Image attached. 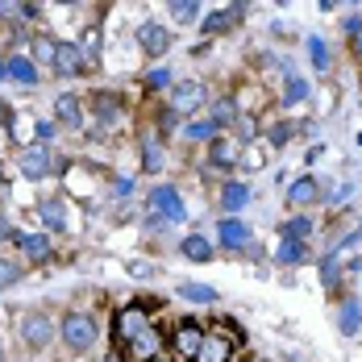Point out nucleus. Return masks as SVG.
I'll return each instance as SVG.
<instances>
[{"label": "nucleus", "mask_w": 362, "mask_h": 362, "mask_svg": "<svg viewBox=\"0 0 362 362\" xmlns=\"http://www.w3.org/2000/svg\"><path fill=\"white\" fill-rule=\"evenodd\" d=\"M96 333H100V329H96V321H92L88 313H67V321L59 325L63 346H67V350H75V354H79V350H92Z\"/></svg>", "instance_id": "obj_1"}, {"label": "nucleus", "mask_w": 362, "mask_h": 362, "mask_svg": "<svg viewBox=\"0 0 362 362\" xmlns=\"http://www.w3.org/2000/svg\"><path fill=\"white\" fill-rule=\"evenodd\" d=\"M209 100V88L200 83V79H183L171 88V96H167V112L171 117H187V112H196L200 105Z\"/></svg>", "instance_id": "obj_2"}, {"label": "nucleus", "mask_w": 362, "mask_h": 362, "mask_svg": "<svg viewBox=\"0 0 362 362\" xmlns=\"http://www.w3.org/2000/svg\"><path fill=\"white\" fill-rule=\"evenodd\" d=\"M146 329H150V304H125L117 313V341L121 346H134Z\"/></svg>", "instance_id": "obj_3"}, {"label": "nucleus", "mask_w": 362, "mask_h": 362, "mask_svg": "<svg viewBox=\"0 0 362 362\" xmlns=\"http://www.w3.org/2000/svg\"><path fill=\"white\" fill-rule=\"evenodd\" d=\"M233 354H238V333H204L192 362H233Z\"/></svg>", "instance_id": "obj_4"}, {"label": "nucleus", "mask_w": 362, "mask_h": 362, "mask_svg": "<svg viewBox=\"0 0 362 362\" xmlns=\"http://www.w3.org/2000/svg\"><path fill=\"white\" fill-rule=\"evenodd\" d=\"M150 213H154V217L163 221H183V200H180V192H175V187H171V183H167V187H154V192H150Z\"/></svg>", "instance_id": "obj_5"}, {"label": "nucleus", "mask_w": 362, "mask_h": 362, "mask_svg": "<svg viewBox=\"0 0 362 362\" xmlns=\"http://www.w3.org/2000/svg\"><path fill=\"white\" fill-rule=\"evenodd\" d=\"M54 167H59V158H50L46 146H30V150H21V175H25V180H42V175H50Z\"/></svg>", "instance_id": "obj_6"}, {"label": "nucleus", "mask_w": 362, "mask_h": 362, "mask_svg": "<svg viewBox=\"0 0 362 362\" xmlns=\"http://www.w3.org/2000/svg\"><path fill=\"white\" fill-rule=\"evenodd\" d=\"M21 337H25V346L42 350V346L54 337V325H50V317H46V313H30V317H21Z\"/></svg>", "instance_id": "obj_7"}, {"label": "nucleus", "mask_w": 362, "mask_h": 362, "mask_svg": "<svg viewBox=\"0 0 362 362\" xmlns=\"http://www.w3.org/2000/svg\"><path fill=\"white\" fill-rule=\"evenodd\" d=\"M204 333H209L204 325H196V321H183V325L175 329V337H171V346H175V354L192 362V354H196V350H200V341H204Z\"/></svg>", "instance_id": "obj_8"}, {"label": "nucleus", "mask_w": 362, "mask_h": 362, "mask_svg": "<svg viewBox=\"0 0 362 362\" xmlns=\"http://www.w3.org/2000/svg\"><path fill=\"white\" fill-rule=\"evenodd\" d=\"M217 242L225 250H242V246H250V225L238 217H225L217 225Z\"/></svg>", "instance_id": "obj_9"}, {"label": "nucleus", "mask_w": 362, "mask_h": 362, "mask_svg": "<svg viewBox=\"0 0 362 362\" xmlns=\"http://www.w3.org/2000/svg\"><path fill=\"white\" fill-rule=\"evenodd\" d=\"M138 46H142L146 54H167V46H171V30L158 25V21H146V25H138Z\"/></svg>", "instance_id": "obj_10"}, {"label": "nucleus", "mask_w": 362, "mask_h": 362, "mask_svg": "<svg viewBox=\"0 0 362 362\" xmlns=\"http://www.w3.org/2000/svg\"><path fill=\"white\" fill-rule=\"evenodd\" d=\"M54 71L59 75H83L88 71V63H83V50L79 46H71V42H59V54H54Z\"/></svg>", "instance_id": "obj_11"}, {"label": "nucleus", "mask_w": 362, "mask_h": 362, "mask_svg": "<svg viewBox=\"0 0 362 362\" xmlns=\"http://www.w3.org/2000/svg\"><path fill=\"white\" fill-rule=\"evenodd\" d=\"M209 163L221 167V171H229V167L238 163V142H233V138H213V142H209Z\"/></svg>", "instance_id": "obj_12"}, {"label": "nucleus", "mask_w": 362, "mask_h": 362, "mask_svg": "<svg viewBox=\"0 0 362 362\" xmlns=\"http://www.w3.org/2000/svg\"><path fill=\"white\" fill-rule=\"evenodd\" d=\"M54 117H59L67 129H83V109H79L75 96H59V100H54Z\"/></svg>", "instance_id": "obj_13"}, {"label": "nucleus", "mask_w": 362, "mask_h": 362, "mask_svg": "<svg viewBox=\"0 0 362 362\" xmlns=\"http://www.w3.org/2000/svg\"><path fill=\"white\" fill-rule=\"evenodd\" d=\"M250 204V187L246 183H225V192H221V209L225 213H242Z\"/></svg>", "instance_id": "obj_14"}, {"label": "nucleus", "mask_w": 362, "mask_h": 362, "mask_svg": "<svg viewBox=\"0 0 362 362\" xmlns=\"http://www.w3.org/2000/svg\"><path fill=\"white\" fill-rule=\"evenodd\" d=\"M37 217L46 221L50 229H67V204H63V200H54V196H46V200L37 204Z\"/></svg>", "instance_id": "obj_15"}, {"label": "nucleus", "mask_w": 362, "mask_h": 362, "mask_svg": "<svg viewBox=\"0 0 362 362\" xmlns=\"http://www.w3.org/2000/svg\"><path fill=\"white\" fill-rule=\"evenodd\" d=\"M288 200H291V204H313V200H321V183L308 180V175H304V180H296L288 187Z\"/></svg>", "instance_id": "obj_16"}, {"label": "nucleus", "mask_w": 362, "mask_h": 362, "mask_svg": "<svg viewBox=\"0 0 362 362\" xmlns=\"http://www.w3.org/2000/svg\"><path fill=\"white\" fill-rule=\"evenodd\" d=\"M183 138H192V142H213V138H217L213 117H192V121L183 125Z\"/></svg>", "instance_id": "obj_17"}, {"label": "nucleus", "mask_w": 362, "mask_h": 362, "mask_svg": "<svg viewBox=\"0 0 362 362\" xmlns=\"http://www.w3.org/2000/svg\"><path fill=\"white\" fill-rule=\"evenodd\" d=\"M142 167L146 171H163V142H158V134H142Z\"/></svg>", "instance_id": "obj_18"}, {"label": "nucleus", "mask_w": 362, "mask_h": 362, "mask_svg": "<svg viewBox=\"0 0 362 362\" xmlns=\"http://www.w3.org/2000/svg\"><path fill=\"white\" fill-rule=\"evenodd\" d=\"M17 246L30 254L34 262H46V258H50V242H46L42 233H17Z\"/></svg>", "instance_id": "obj_19"}, {"label": "nucleus", "mask_w": 362, "mask_h": 362, "mask_svg": "<svg viewBox=\"0 0 362 362\" xmlns=\"http://www.w3.org/2000/svg\"><path fill=\"white\" fill-rule=\"evenodd\" d=\"M183 258H192V262H209V258H213V242L200 238V233H187V238H183Z\"/></svg>", "instance_id": "obj_20"}, {"label": "nucleus", "mask_w": 362, "mask_h": 362, "mask_svg": "<svg viewBox=\"0 0 362 362\" xmlns=\"http://www.w3.org/2000/svg\"><path fill=\"white\" fill-rule=\"evenodd\" d=\"M4 75H8V79H17V83H37V67L30 63V59H21V54L4 63Z\"/></svg>", "instance_id": "obj_21"}, {"label": "nucleus", "mask_w": 362, "mask_h": 362, "mask_svg": "<svg viewBox=\"0 0 362 362\" xmlns=\"http://www.w3.org/2000/svg\"><path fill=\"white\" fill-rule=\"evenodd\" d=\"M96 117H100V125H112L121 117V100L112 92H96Z\"/></svg>", "instance_id": "obj_22"}, {"label": "nucleus", "mask_w": 362, "mask_h": 362, "mask_svg": "<svg viewBox=\"0 0 362 362\" xmlns=\"http://www.w3.org/2000/svg\"><path fill=\"white\" fill-rule=\"evenodd\" d=\"M238 17H242V8H221V13H213V17L204 21V34H225Z\"/></svg>", "instance_id": "obj_23"}, {"label": "nucleus", "mask_w": 362, "mask_h": 362, "mask_svg": "<svg viewBox=\"0 0 362 362\" xmlns=\"http://www.w3.org/2000/svg\"><path fill=\"white\" fill-rule=\"evenodd\" d=\"M180 296L192 300V304H213L217 300V288H209V284H180Z\"/></svg>", "instance_id": "obj_24"}, {"label": "nucleus", "mask_w": 362, "mask_h": 362, "mask_svg": "<svg viewBox=\"0 0 362 362\" xmlns=\"http://www.w3.org/2000/svg\"><path fill=\"white\" fill-rule=\"evenodd\" d=\"M358 325H362V308L354 304V300H346V304H341V333H346V337H354Z\"/></svg>", "instance_id": "obj_25"}, {"label": "nucleus", "mask_w": 362, "mask_h": 362, "mask_svg": "<svg viewBox=\"0 0 362 362\" xmlns=\"http://www.w3.org/2000/svg\"><path fill=\"white\" fill-rule=\"evenodd\" d=\"M313 233V221L308 217H291L288 225H284V242H304Z\"/></svg>", "instance_id": "obj_26"}, {"label": "nucleus", "mask_w": 362, "mask_h": 362, "mask_svg": "<svg viewBox=\"0 0 362 362\" xmlns=\"http://www.w3.org/2000/svg\"><path fill=\"white\" fill-rule=\"evenodd\" d=\"M54 54H59V42H54V37H46V34H37L34 37V59H37V63H54Z\"/></svg>", "instance_id": "obj_27"}, {"label": "nucleus", "mask_w": 362, "mask_h": 362, "mask_svg": "<svg viewBox=\"0 0 362 362\" xmlns=\"http://www.w3.org/2000/svg\"><path fill=\"white\" fill-rule=\"evenodd\" d=\"M308 96V79H300V75H288V88H284V105H300Z\"/></svg>", "instance_id": "obj_28"}, {"label": "nucleus", "mask_w": 362, "mask_h": 362, "mask_svg": "<svg viewBox=\"0 0 362 362\" xmlns=\"http://www.w3.org/2000/svg\"><path fill=\"white\" fill-rule=\"evenodd\" d=\"M308 258V250H304V242H284L279 246V262H288V267H296V262H304Z\"/></svg>", "instance_id": "obj_29"}, {"label": "nucleus", "mask_w": 362, "mask_h": 362, "mask_svg": "<svg viewBox=\"0 0 362 362\" xmlns=\"http://www.w3.org/2000/svg\"><path fill=\"white\" fill-rule=\"evenodd\" d=\"M21 279V262H13V258H0V288H13Z\"/></svg>", "instance_id": "obj_30"}, {"label": "nucleus", "mask_w": 362, "mask_h": 362, "mask_svg": "<svg viewBox=\"0 0 362 362\" xmlns=\"http://www.w3.org/2000/svg\"><path fill=\"white\" fill-rule=\"evenodd\" d=\"M308 50H313V67H317V71H329V50H325V42H321V37H308Z\"/></svg>", "instance_id": "obj_31"}, {"label": "nucleus", "mask_w": 362, "mask_h": 362, "mask_svg": "<svg viewBox=\"0 0 362 362\" xmlns=\"http://www.w3.org/2000/svg\"><path fill=\"white\" fill-rule=\"evenodd\" d=\"M321 279H325V288H337V279H341V267H337V254H329L325 262H321Z\"/></svg>", "instance_id": "obj_32"}, {"label": "nucleus", "mask_w": 362, "mask_h": 362, "mask_svg": "<svg viewBox=\"0 0 362 362\" xmlns=\"http://www.w3.org/2000/svg\"><path fill=\"white\" fill-rule=\"evenodd\" d=\"M154 341H158V337H154V329H146L142 337H138V341L129 346V350H134V358H146V354L154 350ZM150 358H154V354H150Z\"/></svg>", "instance_id": "obj_33"}, {"label": "nucleus", "mask_w": 362, "mask_h": 362, "mask_svg": "<svg viewBox=\"0 0 362 362\" xmlns=\"http://www.w3.org/2000/svg\"><path fill=\"white\" fill-rule=\"evenodd\" d=\"M225 121H238V109H233V100H221L217 109H213V125H225Z\"/></svg>", "instance_id": "obj_34"}, {"label": "nucleus", "mask_w": 362, "mask_h": 362, "mask_svg": "<svg viewBox=\"0 0 362 362\" xmlns=\"http://www.w3.org/2000/svg\"><path fill=\"white\" fill-rule=\"evenodd\" d=\"M96 46H100V34H96V30H88V37H83V63H88V67L96 63Z\"/></svg>", "instance_id": "obj_35"}, {"label": "nucleus", "mask_w": 362, "mask_h": 362, "mask_svg": "<svg viewBox=\"0 0 362 362\" xmlns=\"http://www.w3.org/2000/svg\"><path fill=\"white\" fill-rule=\"evenodd\" d=\"M196 13H200V4H187V0H180V4H171V17H175V21H192Z\"/></svg>", "instance_id": "obj_36"}, {"label": "nucleus", "mask_w": 362, "mask_h": 362, "mask_svg": "<svg viewBox=\"0 0 362 362\" xmlns=\"http://www.w3.org/2000/svg\"><path fill=\"white\" fill-rule=\"evenodd\" d=\"M254 134H258L254 117H238V142H254Z\"/></svg>", "instance_id": "obj_37"}, {"label": "nucleus", "mask_w": 362, "mask_h": 362, "mask_svg": "<svg viewBox=\"0 0 362 362\" xmlns=\"http://www.w3.org/2000/svg\"><path fill=\"white\" fill-rule=\"evenodd\" d=\"M346 30H350V50H354V54H362V21L354 17V21H350Z\"/></svg>", "instance_id": "obj_38"}, {"label": "nucleus", "mask_w": 362, "mask_h": 362, "mask_svg": "<svg viewBox=\"0 0 362 362\" xmlns=\"http://www.w3.org/2000/svg\"><path fill=\"white\" fill-rule=\"evenodd\" d=\"M291 129H296V125H288V121H279V125H275V129H271V142H275V146L291 142Z\"/></svg>", "instance_id": "obj_39"}, {"label": "nucleus", "mask_w": 362, "mask_h": 362, "mask_svg": "<svg viewBox=\"0 0 362 362\" xmlns=\"http://www.w3.org/2000/svg\"><path fill=\"white\" fill-rule=\"evenodd\" d=\"M54 134H59V125H54V121H42V125H37V142H50Z\"/></svg>", "instance_id": "obj_40"}, {"label": "nucleus", "mask_w": 362, "mask_h": 362, "mask_svg": "<svg viewBox=\"0 0 362 362\" xmlns=\"http://www.w3.org/2000/svg\"><path fill=\"white\" fill-rule=\"evenodd\" d=\"M146 83H150V88H167V83H171V75H167V71H150V75H146Z\"/></svg>", "instance_id": "obj_41"}, {"label": "nucleus", "mask_w": 362, "mask_h": 362, "mask_svg": "<svg viewBox=\"0 0 362 362\" xmlns=\"http://www.w3.org/2000/svg\"><path fill=\"white\" fill-rule=\"evenodd\" d=\"M8 238H17V229L8 225V217H0V242H8Z\"/></svg>", "instance_id": "obj_42"}, {"label": "nucleus", "mask_w": 362, "mask_h": 362, "mask_svg": "<svg viewBox=\"0 0 362 362\" xmlns=\"http://www.w3.org/2000/svg\"><path fill=\"white\" fill-rule=\"evenodd\" d=\"M8 117H13V112H8V105H4V100H0V129L8 125Z\"/></svg>", "instance_id": "obj_43"}, {"label": "nucleus", "mask_w": 362, "mask_h": 362, "mask_svg": "<svg viewBox=\"0 0 362 362\" xmlns=\"http://www.w3.org/2000/svg\"><path fill=\"white\" fill-rule=\"evenodd\" d=\"M146 362H171V358L167 354H154V358H146Z\"/></svg>", "instance_id": "obj_44"}, {"label": "nucleus", "mask_w": 362, "mask_h": 362, "mask_svg": "<svg viewBox=\"0 0 362 362\" xmlns=\"http://www.w3.org/2000/svg\"><path fill=\"white\" fill-rule=\"evenodd\" d=\"M105 362H121V354H117V350H112V354H109V358H105Z\"/></svg>", "instance_id": "obj_45"}, {"label": "nucleus", "mask_w": 362, "mask_h": 362, "mask_svg": "<svg viewBox=\"0 0 362 362\" xmlns=\"http://www.w3.org/2000/svg\"><path fill=\"white\" fill-rule=\"evenodd\" d=\"M0 75H4V63H0Z\"/></svg>", "instance_id": "obj_46"}, {"label": "nucleus", "mask_w": 362, "mask_h": 362, "mask_svg": "<svg viewBox=\"0 0 362 362\" xmlns=\"http://www.w3.org/2000/svg\"><path fill=\"white\" fill-rule=\"evenodd\" d=\"M0 187H4V180H0Z\"/></svg>", "instance_id": "obj_47"}, {"label": "nucleus", "mask_w": 362, "mask_h": 362, "mask_svg": "<svg viewBox=\"0 0 362 362\" xmlns=\"http://www.w3.org/2000/svg\"><path fill=\"white\" fill-rule=\"evenodd\" d=\"M0 362H4V358H0Z\"/></svg>", "instance_id": "obj_48"}]
</instances>
